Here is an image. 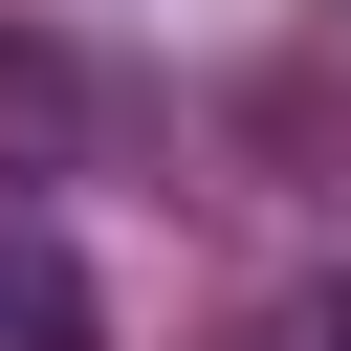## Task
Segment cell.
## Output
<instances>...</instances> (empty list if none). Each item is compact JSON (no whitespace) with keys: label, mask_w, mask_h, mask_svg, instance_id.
<instances>
[{"label":"cell","mask_w":351,"mask_h":351,"mask_svg":"<svg viewBox=\"0 0 351 351\" xmlns=\"http://www.w3.org/2000/svg\"><path fill=\"white\" fill-rule=\"evenodd\" d=\"M110 307H88V263L44 241V219H0V351H88Z\"/></svg>","instance_id":"6da1fadb"},{"label":"cell","mask_w":351,"mask_h":351,"mask_svg":"<svg viewBox=\"0 0 351 351\" xmlns=\"http://www.w3.org/2000/svg\"><path fill=\"white\" fill-rule=\"evenodd\" d=\"M66 110H88V88H66V44H22V22H0V132H44V154H66Z\"/></svg>","instance_id":"7a4b0ae2"}]
</instances>
